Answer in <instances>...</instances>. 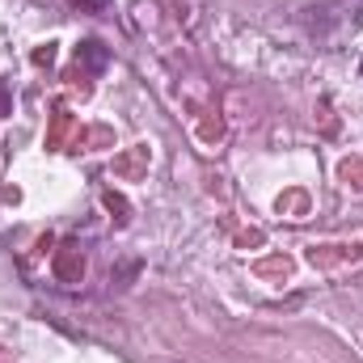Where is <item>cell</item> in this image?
<instances>
[{
    "instance_id": "obj_3",
    "label": "cell",
    "mask_w": 363,
    "mask_h": 363,
    "mask_svg": "<svg viewBox=\"0 0 363 363\" xmlns=\"http://www.w3.org/2000/svg\"><path fill=\"white\" fill-rule=\"evenodd\" d=\"M0 114H9V97H4V85H0Z\"/></svg>"
},
{
    "instance_id": "obj_1",
    "label": "cell",
    "mask_w": 363,
    "mask_h": 363,
    "mask_svg": "<svg viewBox=\"0 0 363 363\" xmlns=\"http://www.w3.org/2000/svg\"><path fill=\"white\" fill-rule=\"evenodd\" d=\"M77 60H85V64H93V68H101V64H106V51H101L97 43H81V51H77Z\"/></svg>"
},
{
    "instance_id": "obj_2",
    "label": "cell",
    "mask_w": 363,
    "mask_h": 363,
    "mask_svg": "<svg viewBox=\"0 0 363 363\" xmlns=\"http://www.w3.org/2000/svg\"><path fill=\"white\" fill-rule=\"evenodd\" d=\"M72 4H77V9H89V13H101L110 0H72Z\"/></svg>"
}]
</instances>
